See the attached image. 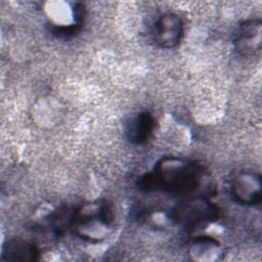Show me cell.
Wrapping results in <instances>:
<instances>
[{"label":"cell","mask_w":262,"mask_h":262,"mask_svg":"<svg viewBox=\"0 0 262 262\" xmlns=\"http://www.w3.org/2000/svg\"><path fill=\"white\" fill-rule=\"evenodd\" d=\"M202 179L203 170L194 162L178 157H165L157 163L150 173L140 178L139 186L146 191L162 190L188 195L198 190Z\"/></svg>","instance_id":"cell-1"},{"label":"cell","mask_w":262,"mask_h":262,"mask_svg":"<svg viewBox=\"0 0 262 262\" xmlns=\"http://www.w3.org/2000/svg\"><path fill=\"white\" fill-rule=\"evenodd\" d=\"M113 222L114 213L111 205L104 201H96L75 210L71 227L81 238L99 242L110 234Z\"/></svg>","instance_id":"cell-2"},{"label":"cell","mask_w":262,"mask_h":262,"mask_svg":"<svg viewBox=\"0 0 262 262\" xmlns=\"http://www.w3.org/2000/svg\"><path fill=\"white\" fill-rule=\"evenodd\" d=\"M220 215L219 208L205 195L189 196L178 203L171 212V220L184 228H195L214 222Z\"/></svg>","instance_id":"cell-3"},{"label":"cell","mask_w":262,"mask_h":262,"mask_svg":"<svg viewBox=\"0 0 262 262\" xmlns=\"http://www.w3.org/2000/svg\"><path fill=\"white\" fill-rule=\"evenodd\" d=\"M46 15L53 33L67 37L76 32L83 23L84 6L80 3H47Z\"/></svg>","instance_id":"cell-4"},{"label":"cell","mask_w":262,"mask_h":262,"mask_svg":"<svg viewBox=\"0 0 262 262\" xmlns=\"http://www.w3.org/2000/svg\"><path fill=\"white\" fill-rule=\"evenodd\" d=\"M261 178L253 171H241L230 182V190L234 200L244 206H254L261 201Z\"/></svg>","instance_id":"cell-5"},{"label":"cell","mask_w":262,"mask_h":262,"mask_svg":"<svg viewBox=\"0 0 262 262\" xmlns=\"http://www.w3.org/2000/svg\"><path fill=\"white\" fill-rule=\"evenodd\" d=\"M152 40L162 48H174L183 35V23L180 16L173 12L162 14L152 28Z\"/></svg>","instance_id":"cell-6"},{"label":"cell","mask_w":262,"mask_h":262,"mask_svg":"<svg viewBox=\"0 0 262 262\" xmlns=\"http://www.w3.org/2000/svg\"><path fill=\"white\" fill-rule=\"evenodd\" d=\"M233 44L235 51L243 56L256 54L262 45V24L260 19H248L236 29Z\"/></svg>","instance_id":"cell-7"},{"label":"cell","mask_w":262,"mask_h":262,"mask_svg":"<svg viewBox=\"0 0 262 262\" xmlns=\"http://www.w3.org/2000/svg\"><path fill=\"white\" fill-rule=\"evenodd\" d=\"M156 126L154 116L149 112H140L128 122L126 137L134 144H142L151 136Z\"/></svg>","instance_id":"cell-8"},{"label":"cell","mask_w":262,"mask_h":262,"mask_svg":"<svg viewBox=\"0 0 262 262\" xmlns=\"http://www.w3.org/2000/svg\"><path fill=\"white\" fill-rule=\"evenodd\" d=\"M188 254L194 261L212 262L223 254L221 244L212 236H196L188 247Z\"/></svg>","instance_id":"cell-9"},{"label":"cell","mask_w":262,"mask_h":262,"mask_svg":"<svg viewBox=\"0 0 262 262\" xmlns=\"http://www.w3.org/2000/svg\"><path fill=\"white\" fill-rule=\"evenodd\" d=\"M38 248L26 241H8L2 249V260L8 261H35L38 259Z\"/></svg>","instance_id":"cell-10"}]
</instances>
